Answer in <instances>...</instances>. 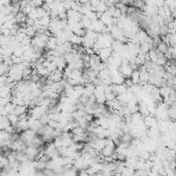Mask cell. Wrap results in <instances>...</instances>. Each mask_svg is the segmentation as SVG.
Instances as JSON below:
<instances>
[{
    "instance_id": "4",
    "label": "cell",
    "mask_w": 176,
    "mask_h": 176,
    "mask_svg": "<svg viewBox=\"0 0 176 176\" xmlns=\"http://www.w3.org/2000/svg\"><path fill=\"white\" fill-rule=\"evenodd\" d=\"M27 19H28V17H27V15H25L24 12L20 11L18 14L15 16V22L17 23V24H19V25H22V24H25L27 21Z\"/></svg>"
},
{
    "instance_id": "5",
    "label": "cell",
    "mask_w": 176,
    "mask_h": 176,
    "mask_svg": "<svg viewBox=\"0 0 176 176\" xmlns=\"http://www.w3.org/2000/svg\"><path fill=\"white\" fill-rule=\"evenodd\" d=\"M131 80L134 84H139L140 83V75H139V71L135 70L133 71L132 75H131Z\"/></svg>"
},
{
    "instance_id": "3",
    "label": "cell",
    "mask_w": 176,
    "mask_h": 176,
    "mask_svg": "<svg viewBox=\"0 0 176 176\" xmlns=\"http://www.w3.org/2000/svg\"><path fill=\"white\" fill-rule=\"evenodd\" d=\"M94 90H95V85L93 83H88L87 85L84 86V94L83 96H86V98H90V96L93 95Z\"/></svg>"
},
{
    "instance_id": "2",
    "label": "cell",
    "mask_w": 176,
    "mask_h": 176,
    "mask_svg": "<svg viewBox=\"0 0 176 176\" xmlns=\"http://www.w3.org/2000/svg\"><path fill=\"white\" fill-rule=\"evenodd\" d=\"M112 54H113L112 48H103L98 52V55L99 56V58H101L103 62H107L109 58L112 56Z\"/></svg>"
},
{
    "instance_id": "1",
    "label": "cell",
    "mask_w": 176,
    "mask_h": 176,
    "mask_svg": "<svg viewBox=\"0 0 176 176\" xmlns=\"http://www.w3.org/2000/svg\"><path fill=\"white\" fill-rule=\"evenodd\" d=\"M105 90H106V85H96L95 90H94V98H95L96 103L98 104H105L106 102V94H105Z\"/></svg>"
},
{
    "instance_id": "6",
    "label": "cell",
    "mask_w": 176,
    "mask_h": 176,
    "mask_svg": "<svg viewBox=\"0 0 176 176\" xmlns=\"http://www.w3.org/2000/svg\"><path fill=\"white\" fill-rule=\"evenodd\" d=\"M12 1V0H0V3H1L3 6H5V5H11Z\"/></svg>"
}]
</instances>
